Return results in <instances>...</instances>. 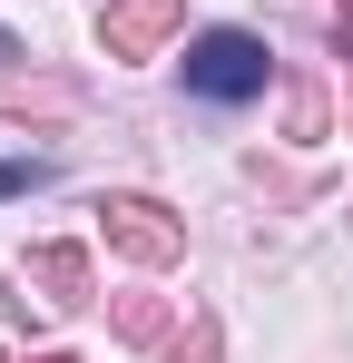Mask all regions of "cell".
Instances as JSON below:
<instances>
[{
  "mask_svg": "<svg viewBox=\"0 0 353 363\" xmlns=\"http://www.w3.org/2000/svg\"><path fill=\"white\" fill-rule=\"evenodd\" d=\"M186 89H196V99H245V89H265V50H255L245 30H206V40L186 50Z\"/></svg>",
  "mask_w": 353,
  "mask_h": 363,
  "instance_id": "1",
  "label": "cell"
}]
</instances>
